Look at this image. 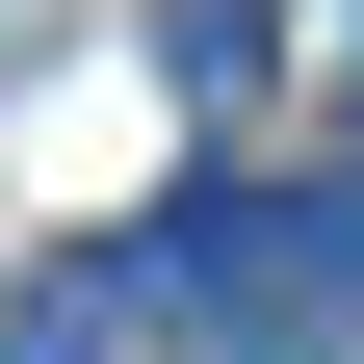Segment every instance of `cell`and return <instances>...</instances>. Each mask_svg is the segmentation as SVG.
I'll list each match as a JSON object with an SVG mask.
<instances>
[{"mask_svg":"<svg viewBox=\"0 0 364 364\" xmlns=\"http://www.w3.org/2000/svg\"><path fill=\"white\" fill-rule=\"evenodd\" d=\"M130 312H156V287H130V260H53V287L0 312V364H105V338H130Z\"/></svg>","mask_w":364,"mask_h":364,"instance_id":"2","label":"cell"},{"mask_svg":"<svg viewBox=\"0 0 364 364\" xmlns=\"http://www.w3.org/2000/svg\"><path fill=\"white\" fill-rule=\"evenodd\" d=\"M105 260L182 312V338H338L364 312V182H182V208H130Z\"/></svg>","mask_w":364,"mask_h":364,"instance_id":"1","label":"cell"},{"mask_svg":"<svg viewBox=\"0 0 364 364\" xmlns=\"http://www.w3.org/2000/svg\"><path fill=\"white\" fill-rule=\"evenodd\" d=\"M338 130H364V78H338Z\"/></svg>","mask_w":364,"mask_h":364,"instance_id":"5","label":"cell"},{"mask_svg":"<svg viewBox=\"0 0 364 364\" xmlns=\"http://www.w3.org/2000/svg\"><path fill=\"white\" fill-rule=\"evenodd\" d=\"M260 53H287L260 0H156V78H182V105H260Z\"/></svg>","mask_w":364,"mask_h":364,"instance_id":"3","label":"cell"},{"mask_svg":"<svg viewBox=\"0 0 364 364\" xmlns=\"http://www.w3.org/2000/svg\"><path fill=\"white\" fill-rule=\"evenodd\" d=\"M182 364H312V338H182Z\"/></svg>","mask_w":364,"mask_h":364,"instance_id":"4","label":"cell"}]
</instances>
